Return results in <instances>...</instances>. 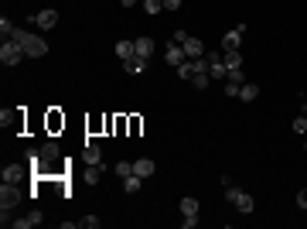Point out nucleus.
<instances>
[{"instance_id":"nucleus-9","label":"nucleus","mask_w":307,"mask_h":229,"mask_svg":"<svg viewBox=\"0 0 307 229\" xmlns=\"http://www.w3.org/2000/svg\"><path fill=\"white\" fill-rule=\"evenodd\" d=\"M31 21H34L38 28H55V24H58V11H38Z\"/></svg>"},{"instance_id":"nucleus-7","label":"nucleus","mask_w":307,"mask_h":229,"mask_svg":"<svg viewBox=\"0 0 307 229\" xmlns=\"http://www.w3.org/2000/svg\"><path fill=\"white\" fill-rule=\"evenodd\" d=\"M123 69L130 72V75H143V72L150 69V62H147V58H140V55H133V58H126V62H123Z\"/></svg>"},{"instance_id":"nucleus-3","label":"nucleus","mask_w":307,"mask_h":229,"mask_svg":"<svg viewBox=\"0 0 307 229\" xmlns=\"http://www.w3.org/2000/svg\"><path fill=\"white\" fill-rule=\"evenodd\" d=\"M225 199L232 202L239 212H252V195H249V192H242V188H232V185H229V188H225Z\"/></svg>"},{"instance_id":"nucleus-22","label":"nucleus","mask_w":307,"mask_h":229,"mask_svg":"<svg viewBox=\"0 0 307 229\" xmlns=\"http://www.w3.org/2000/svg\"><path fill=\"white\" fill-rule=\"evenodd\" d=\"M116 174H120V178H130V174H133V161H116Z\"/></svg>"},{"instance_id":"nucleus-20","label":"nucleus","mask_w":307,"mask_h":229,"mask_svg":"<svg viewBox=\"0 0 307 229\" xmlns=\"http://www.w3.org/2000/svg\"><path fill=\"white\" fill-rule=\"evenodd\" d=\"M181 215H198V199H181Z\"/></svg>"},{"instance_id":"nucleus-31","label":"nucleus","mask_w":307,"mask_h":229,"mask_svg":"<svg viewBox=\"0 0 307 229\" xmlns=\"http://www.w3.org/2000/svg\"><path fill=\"white\" fill-rule=\"evenodd\" d=\"M304 116H307V100H304Z\"/></svg>"},{"instance_id":"nucleus-16","label":"nucleus","mask_w":307,"mask_h":229,"mask_svg":"<svg viewBox=\"0 0 307 229\" xmlns=\"http://www.w3.org/2000/svg\"><path fill=\"white\" fill-rule=\"evenodd\" d=\"M178 75H181V79H188V82H191V79H195V75H198V62H195V58H188V62H184V65H178Z\"/></svg>"},{"instance_id":"nucleus-27","label":"nucleus","mask_w":307,"mask_h":229,"mask_svg":"<svg viewBox=\"0 0 307 229\" xmlns=\"http://www.w3.org/2000/svg\"><path fill=\"white\" fill-rule=\"evenodd\" d=\"M181 226H184V229H195V226H198V215H184Z\"/></svg>"},{"instance_id":"nucleus-17","label":"nucleus","mask_w":307,"mask_h":229,"mask_svg":"<svg viewBox=\"0 0 307 229\" xmlns=\"http://www.w3.org/2000/svg\"><path fill=\"white\" fill-rule=\"evenodd\" d=\"M256 96H260V86H256V82H242V89H239V100L252 103Z\"/></svg>"},{"instance_id":"nucleus-29","label":"nucleus","mask_w":307,"mask_h":229,"mask_svg":"<svg viewBox=\"0 0 307 229\" xmlns=\"http://www.w3.org/2000/svg\"><path fill=\"white\" fill-rule=\"evenodd\" d=\"M297 205H300V209H307V188H304V192H297Z\"/></svg>"},{"instance_id":"nucleus-1","label":"nucleus","mask_w":307,"mask_h":229,"mask_svg":"<svg viewBox=\"0 0 307 229\" xmlns=\"http://www.w3.org/2000/svg\"><path fill=\"white\" fill-rule=\"evenodd\" d=\"M24 52H28L31 58H44L48 55V41L44 38H38V34H28V31H21V28H14V34H11Z\"/></svg>"},{"instance_id":"nucleus-28","label":"nucleus","mask_w":307,"mask_h":229,"mask_svg":"<svg viewBox=\"0 0 307 229\" xmlns=\"http://www.w3.org/2000/svg\"><path fill=\"white\" fill-rule=\"evenodd\" d=\"M181 4H184V0H164V11H178Z\"/></svg>"},{"instance_id":"nucleus-32","label":"nucleus","mask_w":307,"mask_h":229,"mask_svg":"<svg viewBox=\"0 0 307 229\" xmlns=\"http://www.w3.org/2000/svg\"><path fill=\"white\" fill-rule=\"evenodd\" d=\"M304 147H307V144H304Z\"/></svg>"},{"instance_id":"nucleus-30","label":"nucleus","mask_w":307,"mask_h":229,"mask_svg":"<svg viewBox=\"0 0 307 229\" xmlns=\"http://www.w3.org/2000/svg\"><path fill=\"white\" fill-rule=\"evenodd\" d=\"M120 4H123V7H133V4H137V0H120Z\"/></svg>"},{"instance_id":"nucleus-18","label":"nucleus","mask_w":307,"mask_h":229,"mask_svg":"<svg viewBox=\"0 0 307 229\" xmlns=\"http://www.w3.org/2000/svg\"><path fill=\"white\" fill-rule=\"evenodd\" d=\"M116 55H120V62H126V58L137 55V48H133V41H116Z\"/></svg>"},{"instance_id":"nucleus-4","label":"nucleus","mask_w":307,"mask_h":229,"mask_svg":"<svg viewBox=\"0 0 307 229\" xmlns=\"http://www.w3.org/2000/svg\"><path fill=\"white\" fill-rule=\"evenodd\" d=\"M21 188H17V181H4V188H0V209H14L17 202H21Z\"/></svg>"},{"instance_id":"nucleus-26","label":"nucleus","mask_w":307,"mask_h":229,"mask_svg":"<svg viewBox=\"0 0 307 229\" xmlns=\"http://www.w3.org/2000/svg\"><path fill=\"white\" fill-rule=\"evenodd\" d=\"M293 130H297V133H307V116H304V113L293 120Z\"/></svg>"},{"instance_id":"nucleus-19","label":"nucleus","mask_w":307,"mask_h":229,"mask_svg":"<svg viewBox=\"0 0 307 229\" xmlns=\"http://www.w3.org/2000/svg\"><path fill=\"white\" fill-rule=\"evenodd\" d=\"M222 62H225V69H242V55L239 52H225Z\"/></svg>"},{"instance_id":"nucleus-11","label":"nucleus","mask_w":307,"mask_h":229,"mask_svg":"<svg viewBox=\"0 0 307 229\" xmlns=\"http://www.w3.org/2000/svg\"><path fill=\"white\" fill-rule=\"evenodd\" d=\"M168 65H174V69H178V65H184V62H188V55H184V48L181 44H168Z\"/></svg>"},{"instance_id":"nucleus-15","label":"nucleus","mask_w":307,"mask_h":229,"mask_svg":"<svg viewBox=\"0 0 307 229\" xmlns=\"http://www.w3.org/2000/svg\"><path fill=\"white\" fill-rule=\"evenodd\" d=\"M133 48H137L140 58H150V55H154V38H137V41H133Z\"/></svg>"},{"instance_id":"nucleus-5","label":"nucleus","mask_w":307,"mask_h":229,"mask_svg":"<svg viewBox=\"0 0 307 229\" xmlns=\"http://www.w3.org/2000/svg\"><path fill=\"white\" fill-rule=\"evenodd\" d=\"M242 34H246V24H236V28L229 31L222 38V52H239V44H242Z\"/></svg>"},{"instance_id":"nucleus-14","label":"nucleus","mask_w":307,"mask_h":229,"mask_svg":"<svg viewBox=\"0 0 307 229\" xmlns=\"http://www.w3.org/2000/svg\"><path fill=\"white\" fill-rule=\"evenodd\" d=\"M41 219H44V215L38 212V209H34V212H31V215H24V219H14V229H31V226H41Z\"/></svg>"},{"instance_id":"nucleus-25","label":"nucleus","mask_w":307,"mask_h":229,"mask_svg":"<svg viewBox=\"0 0 307 229\" xmlns=\"http://www.w3.org/2000/svg\"><path fill=\"white\" fill-rule=\"evenodd\" d=\"M96 226H99L96 215H82V219H79V229H96Z\"/></svg>"},{"instance_id":"nucleus-10","label":"nucleus","mask_w":307,"mask_h":229,"mask_svg":"<svg viewBox=\"0 0 307 229\" xmlns=\"http://www.w3.org/2000/svg\"><path fill=\"white\" fill-rule=\"evenodd\" d=\"M181 48H184V55H188V58H201V55H205V44L198 41V38H191V34L184 38Z\"/></svg>"},{"instance_id":"nucleus-24","label":"nucleus","mask_w":307,"mask_h":229,"mask_svg":"<svg viewBox=\"0 0 307 229\" xmlns=\"http://www.w3.org/2000/svg\"><path fill=\"white\" fill-rule=\"evenodd\" d=\"M191 82H195L198 89H209V82H212V75H209V72H198V75H195V79H191Z\"/></svg>"},{"instance_id":"nucleus-23","label":"nucleus","mask_w":307,"mask_h":229,"mask_svg":"<svg viewBox=\"0 0 307 229\" xmlns=\"http://www.w3.org/2000/svg\"><path fill=\"white\" fill-rule=\"evenodd\" d=\"M143 11L147 14H161L164 11V0H143Z\"/></svg>"},{"instance_id":"nucleus-8","label":"nucleus","mask_w":307,"mask_h":229,"mask_svg":"<svg viewBox=\"0 0 307 229\" xmlns=\"http://www.w3.org/2000/svg\"><path fill=\"white\" fill-rule=\"evenodd\" d=\"M38 158H41V164H55L58 161V144L55 141L41 144V147H38Z\"/></svg>"},{"instance_id":"nucleus-13","label":"nucleus","mask_w":307,"mask_h":229,"mask_svg":"<svg viewBox=\"0 0 307 229\" xmlns=\"http://www.w3.org/2000/svg\"><path fill=\"white\" fill-rule=\"evenodd\" d=\"M24 168H21V164H4V171H0V178H4V181H21V178H24Z\"/></svg>"},{"instance_id":"nucleus-2","label":"nucleus","mask_w":307,"mask_h":229,"mask_svg":"<svg viewBox=\"0 0 307 229\" xmlns=\"http://www.w3.org/2000/svg\"><path fill=\"white\" fill-rule=\"evenodd\" d=\"M24 55H28V52H24V48H21L14 38H7V41L0 44V62H4V65H17Z\"/></svg>"},{"instance_id":"nucleus-21","label":"nucleus","mask_w":307,"mask_h":229,"mask_svg":"<svg viewBox=\"0 0 307 229\" xmlns=\"http://www.w3.org/2000/svg\"><path fill=\"white\" fill-rule=\"evenodd\" d=\"M140 181H143L140 174H130V178H123V192H130V195H133V192H140Z\"/></svg>"},{"instance_id":"nucleus-12","label":"nucleus","mask_w":307,"mask_h":229,"mask_svg":"<svg viewBox=\"0 0 307 229\" xmlns=\"http://www.w3.org/2000/svg\"><path fill=\"white\" fill-rule=\"evenodd\" d=\"M154 171H157V164H154L150 158H140V161H133V174H140V178H150Z\"/></svg>"},{"instance_id":"nucleus-6","label":"nucleus","mask_w":307,"mask_h":229,"mask_svg":"<svg viewBox=\"0 0 307 229\" xmlns=\"http://www.w3.org/2000/svg\"><path fill=\"white\" fill-rule=\"evenodd\" d=\"M82 161L85 164H96V168H106V164H103V147H99V144H85Z\"/></svg>"}]
</instances>
